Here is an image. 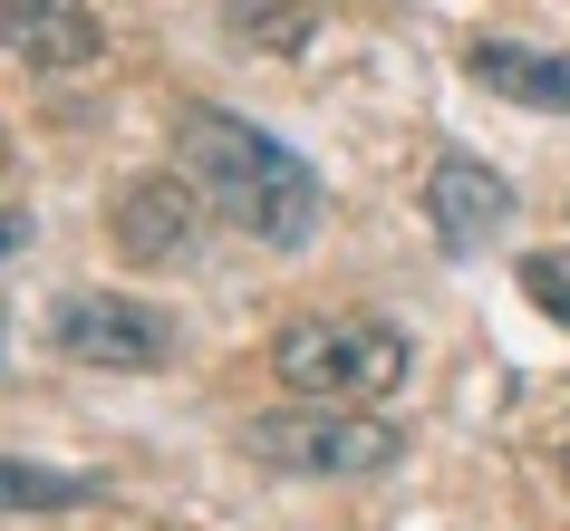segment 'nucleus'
<instances>
[{
    "instance_id": "obj_1",
    "label": "nucleus",
    "mask_w": 570,
    "mask_h": 531,
    "mask_svg": "<svg viewBox=\"0 0 570 531\" xmlns=\"http://www.w3.org/2000/svg\"><path fill=\"white\" fill-rule=\"evenodd\" d=\"M175 165L204 184V204L223 213L233 233L271 242V252H301V242L320 233V204H330L320 175H309L281 136H262L252 117H233V107H184L175 117Z\"/></svg>"
},
{
    "instance_id": "obj_2",
    "label": "nucleus",
    "mask_w": 570,
    "mask_h": 531,
    "mask_svg": "<svg viewBox=\"0 0 570 531\" xmlns=\"http://www.w3.org/2000/svg\"><path fill=\"white\" fill-rule=\"evenodd\" d=\"M242 454L271 473H309V483H367V473H387L406 454L387 415L367 406H330V396H291V406H271L242 425Z\"/></svg>"
},
{
    "instance_id": "obj_3",
    "label": "nucleus",
    "mask_w": 570,
    "mask_h": 531,
    "mask_svg": "<svg viewBox=\"0 0 570 531\" xmlns=\"http://www.w3.org/2000/svg\"><path fill=\"white\" fill-rule=\"evenodd\" d=\"M416 367V348L377 319H281L271 328V377L291 396H330V406H377Z\"/></svg>"
},
{
    "instance_id": "obj_4",
    "label": "nucleus",
    "mask_w": 570,
    "mask_h": 531,
    "mask_svg": "<svg viewBox=\"0 0 570 531\" xmlns=\"http://www.w3.org/2000/svg\"><path fill=\"white\" fill-rule=\"evenodd\" d=\"M49 348L68 367H107V377H155L175 367V319L136 291H68L49 309Z\"/></svg>"
},
{
    "instance_id": "obj_5",
    "label": "nucleus",
    "mask_w": 570,
    "mask_h": 531,
    "mask_svg": "<svg viewBox=\"0 0 570 531\" xmlns=\"http://www.w3.org/2000/svg\"><path fill=\"white\" fill-rule=\"evenodd\" d=\"M503 223H512V184L483 155H435V175H425V233H435V252L474 262L483 242H503Z\"/></svg>"
},
{
    "instance_id": "obj_6",
    "label": "nucleus",
    "mask_w": 570,
    "mask_h": 531,
    "mask_svg": "<svg viewBox=\"0 0 570 531\" xmlns=\"http://www.w3.org/2000/svg\"><path fill=\"white\" fill-rule=\"evenodd\" d=\"M204 184L184 175H136L126 184V204H117V252L126 262H146V271H165V262H194V242H204Z\"/></svg>"
},
{
    "instance_id": "obj_7",
    "label": "nucleus",
    "mask_w": 570,
    "mask_h": 531,
    "mask_svg": "<svg viewBox=\"0 0 570 531\" xmlns=\"http://www.w3.org/2000/svg\"><path fill=\"white\" fill-rule=\"evenodd\" d=\"M0 49L20 68H97L107 59V20H97L88 0H10L0 10Z\"/></svg>"
},
{
    "instance_id": "obj_8",
    "label": "nucleus",
    "mask_w": 570,
    "mask_h": 531,
    "mask_svg": "<svg viewBox=\"0 0 570 531\" xmlns=\"http://www.w3.org/2000/svg\"><path fill=\"white\" fill-rule=\"evenodd\" d=\"M464 78H474L483 97H512V107L570 117V49H532V39H474V49H464Z\"/></svg>"
},
{
    "instance_id": "obj_9",
    "label": "nucleus",
    "mask_w": 570,
    "mask_h": 531,
    "mask_svg": "<svg viewBox=\"0 0 570 531\" xmlns=\"http://www.w3.org/2000/svg\"><path fill=\"white\" fill-rule=\"evenodd\" d=\"M309 0H223V39L233 49H262V59H301L309 49Z\"/></svg>"
},
{
    "instance_id": "obj_10",
    "label": "nucleus",
    "mask_w": 570,
    "mask_h": 531,
    "mask_svg": "<svg viewBox=\"0 0 570 531\" xmlns=\"http://www.w3.org/2000/svg\"><path fill=\"white\" fill-rule=\"evenodd\" d=\"M97 502L88 473H49V464H0V522H20V512H78Z\"/></svg>"
},
{
    "instance_id": "obj_11",
    "label": "nucleus",
    "mask_w": 570,
    "mask_h": 531,
    "mask_svg": "<svg viewBox=\"0 0 570 531\" xmlns=\"http://www.w3.org/2000/svg\"><path fill=\"white\" fill-rule=\"evenodd\" d=\"M522 299L570 328V252H522Z\"/></svg>"
},
{
    "instance_id": "obj_12",
    "label": "nucleus",
    "mask_w": 570,
    "mask_h": 531,
    "mask_svg": "<svg viewBox=\"0 0 570 531\" xmlns=\"http://www.w3.org/2000/svg\"><path fill=\"white\" fill-rule=\"evenodd\" d=\"M20 242H30V213H20V204H0V262H10Z\"/></svg>"
},
{
    "instance_id": "obj_13",
    "label": "nucleus",
    "mask_w": 570,
    "mask_h": 531,
    "mask_svg": "<svg viewBox=\"0 0 570 531\" xmlns=\"http://www.w3.org/2000/svg\"><path fill=\"white\" fill-rule=\"evenodd\" d=\"M0 338H10V299H0Z\"/></svg>"
},
{
    "instance_id": "obj_14",
    "label": "nucleus",
    "mask_w": 570,
    "mask_h": 531,
    "mask_svg": "<svg viewBox=\"0 0 570 531\" xmlns=\"http://www.w3.org/2000/svg\"><path fill=\"white\" fill-rule=\"evenodd\" d=\"M561 464H570V444H561Z\"/></svg>"
}]
</instances>
